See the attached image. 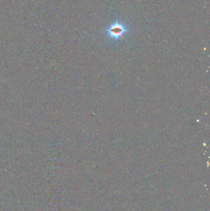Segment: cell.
I'll return each instance as SVG.
<instances>
[{
  "mask_svg": "<svg viewBox=\"0 0 210 211\" xmlns=\"http://www.w3.org/2000/svg\"><path fill=\"white\" fill-rule=\"evenodd\" d=\"M131 25L125 20L120 21L117 16L113 22H111L102 31L105 38L112 44H117L124 36L132 33Z\"/></svg>",
  "mask_w": 210,
  "mask_h": 211,
  "instance_id": "6da1fadb",
  "label": "cell"
}]
</instances>
